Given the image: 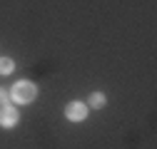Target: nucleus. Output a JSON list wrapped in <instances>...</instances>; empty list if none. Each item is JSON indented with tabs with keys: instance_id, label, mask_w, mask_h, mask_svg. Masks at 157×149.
Wrapping results in <instances>:
<instances>
[{
	"instance_id": "f03ea898",
	"label": "nucleus",
	"mask_w": 157,
	"mask_h": 149,
	"mask_svg": "<svg viewBox=\"0 0 157 149\" xmlns=\"http://www.w3.org/2000/svg\"><path fill=\"white\" fill-rule=\"evenodd\" d=\"M65 117H67L70 122H82V119L87 117V104H82V102H67Z\"/></svg>"
},
{
	"instance_id": "423d86ee",
	"label": "nucleus",
	"mask_w": 157,
	"mask_h": 149,
	"mask_svg": "<svg viewBox=\"0 0 157 149\" xmlns=\"http://www.w3.org/2000/svg\"><path fill=\"white\" fill-rule=\"evenodd\" d=\"M8 100H10V92L0 87V107H5V104H8Z\"/></svg>"
},
{
	"instance_id": "7ed1b4c3",
	"label": "nucleus",
	"mask_w": 157,
	"mask_h": 149,
	"mask_svg": "<svg viewBox=\"0 0 157 149\" xmlns=\"http://www.w3.org/2000/svg\"><path fill=\"white\" fill-rule=\"evenodd\" d=\"M17 124V109L13 104H5V107H0V127L3 129H10Z\"/></svg>"
},
{
	"instance_id": "f257e3e1",
	"label": "nucleus",
	"mask_w": 157,
	"mask_h": 149,
	"mask_svg": "<svg viewBox=\"0 0 157 149\" xmlns=\"http://www.w3.org/2000/svg\"><path fill=\"white\" fill-rule=\"evenodd\" d=\"M37 97V85L30 82V80H20V82H15L13 89H10V100L17 102V104H28Z\"/></svg>"
},
{
	"instance_id": "20e7f679",
	"label": "nucleus",
	"mask_w": 157,
	"mask_h": 149,
	"mask_svg": "<svg viewBox=\"0 0 157 149\" xmlns=\"http://www.w3.org/2000/svg\"><path fill=\"white\" fill-rule=\"evenodd\" d=\"M107 104V97L102 95V92H92V95L87 97V107H92V109H102Z\"/></svg>"
},
{
	"instance_id": "39448f33",
	"label": "nucleus",
	"mask_w": 157,
	"mask_h": 149,
	"mask_svg": "<svg viewBox=\"0 0 157 149\" xmlns=\"http://www.w3.org/2000/svg\"><path fill=\"white\" fill-rule=\"evenodd\" d=\"M13 67H15V62L10 57H0V74H3V77L13 72Z\"/></svg>"
}]
</instances>
